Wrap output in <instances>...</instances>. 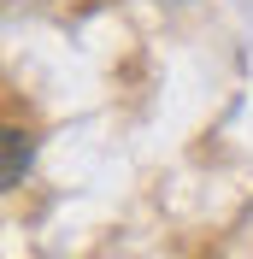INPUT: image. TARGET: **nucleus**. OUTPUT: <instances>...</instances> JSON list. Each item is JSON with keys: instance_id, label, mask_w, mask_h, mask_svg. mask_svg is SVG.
I'll use <instances>...</instances> for the list:
<instances>
[{"instance_id": "obj_1", "label": "nucleus", "mask_w": 253, "mask_h": 259, "mask_svg": "<svg viewBox=\"0 0 253 259\" xmlns=\"http://www.w3.org/2000/svg\"><path fill=\"white\" fill-rule=\"evenodd\" d=\"M30 159H35L30 136H24V130H6V165H0V183H6V189H18V183H24V171H30Z\"/></svg>"}]
</instances>
